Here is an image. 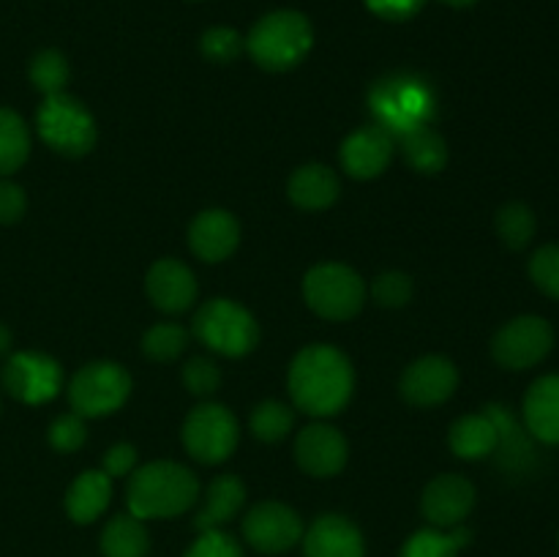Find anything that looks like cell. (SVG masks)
Masks as SVG:
<instances>
[{"mask_svg": "<svg viewBox=\"0 0 559 557\" xmlns=\"http://www.w3.org/2000/svg\"><path fill=\"white\" fill-rule=\"evenodd\" d=\"M9 347H11V331L0 322V355H3Z\"/></svg>", "mask_w": 559, "mask_h": 557, "instance_id": "obj_42", "label": "cell"}, {"mask_svg": "<svg viewBox=\"0 0 559 557\" xmlns=\"http://www.w3.org/2000/svg\"><path fill=\"white\" fill-rule=\"evenodd\" d=\"M448 442H451L456 457L475 462V459H486L497 451V446H500V431H497L495 418L484 410V413H473L459 418L456 424L451 426Z\"/></svg>", "mask_w": 559, "mask_h": 557, "instance_id": "obj_24", "label": "cell"}, {"mask_svg": "<svg viewBox=\"0 0 559 557\" xmlns=\"http://www.w3.org/2000/svg\"><path fill=\"white\" fill-rule=\"evenodd\" d=\"M27 197L22 191V186L3 180L0 183V224H14L25 216Z\"/></svg>", "mask_w": 559, "mask_h": 557, "instance_id": "obj_40", "label": "cell"}, {"mask_svg": "<svg viewBox=\"0 0 559 557\" xmlns=\"http://www.w3.org/2000/svg\"><path fill=\"white\" fill-rule=\"evenodd\" d=\"M304 298L314 315L325 320H353L366 300V284L358 273L342 262L314 265L304 278Z\"/></svg>", "mask_w": 559, "mask_h": 557, "instance_id": "obj_6", "label": "cell"}, {"mask_svg": "<svg viewBox=\"0 0 559 557\" xmlns=\"http://www.w3.org/2000/svg\"><path fill=\"white\" fill-rule=\"evenodd\" d=\"M497 235L502 244L513 251L527 249L530 240L535 238V213L524 202H508L497 211Z\"/></svg>", "mask_w": 559, "mask_h": 557, "instance_id": "obj_29", "label": "cell"}, {"mask_svg": "<svg viewBox=\"0 0 559 557\" xmlns=\"http://www.w3.org/2000/svg\"><path fill=\"white\" fill-rule=\"evenodd\" d=\"M31 82L44 96L63 93L69 85V60L58 49H44L31 60Z\"/></svg>", "mask_w": 559, "mask_h": 557, "instance_id": "obj_31", "label": "cell"}, {"mask_svg": "<svg viewBox=\"0 0 559 557\" xmlns=\"http://www.w3.org/2000/svg\"><path fill=\"white\" fill-rule=\"evenodd\" d=\"M377 126L396 140L435 118V93L413 74H391L377 82L369 93Z\"/></svg>", "mask_w": 559, "mask_h": 557, "instance_id": "obj_4", "label": "cell"}, {"mask_svg": "<svg viewBox=\"0 0 559 557\" xmlns=\"http://www.w3.org/2000/svg\"><path fill=\"white\" fill-rule=\"evenodd\" d=\"M426 0H366L371 11L382 20H393V22H402L409 20V16L418 14L424 9Z\"/></svg>", "mask_w": 559, "mask_h": 557, "instance_id": "obj_41", "label": "cell"}, {"mask_svg": "<svg viewBox=\"0 0 559 557\" xmlns=\"http://www.w3.org/2000/svg\"><path fill=\"white\" fill-rule=\"evenodd\" d=\"M240 244L238 218L222 208H207L191 222L189 246L200 260L224 262Z\"/></svg>", "mask_w": 559, "mask_h": 557, "instance_id": "obj_18", "label": "cell"}, {"mask_svg": "<svg viewBox=\"0 0 559 557\" xmlns=\"http://www.w3.org/2000/svg\"><path fill=\"white\" fill-rule=\"evenodd\" d=\"M399 140H402L404 158H407V164L413 169H418V173L424 175H437L445 169L448 145L445 140L431 129V123L418 126V129L407 131V134L399 137Z\"/></svg>", "mask_w": 559, "mask_h": 557, "instance_id": "obj_26", "label": "cell"}, {"mask_svg": "<svg viewBox=\"0 0 559 557\" xmlns=\"http://www.w3.org/2000/svg\"><path fill=\"white\" fill-rule=\"evenodd\" d=\"M31 131L14 109L0 107V175H11L27 162Z\"/></svg>", "mask_w": 559, "mask_h": 557, "instance_id": "obj_28", "label": "cell"}, {"mask_svg": "<svg viewBox=\"0 0 559 557\" xmlns=\"http://www.w3.org/2000/svg\"><path fill=\"white\" fill-rule=\"evenodd\" d=\"M131 393V377L115 360H93L82 366L69 386L71 410L82 418H98L123 407Z\"/></svg>", "mask_w": 559, "mask_h": 557, "instance_id": "obj_8", "label": "cell"}, {"mask_svg": "<svg viewBox=\"0 0 559 557\" xmlns=\"http://www.w3.org/2000/svg\"><path fill=\"white\" fill-rule=\"evenodd\" d=\"M36 126L41 140L63 156H85L96 145L93 115L69 93L44 96L36 112Z\"/></svg>", "mask_w": 559, "mask_h": 557, "instance_id": "obj_7", "label": "cell"}, {"mask_svg": "<svg viewBox=\"0 0 559 557\" xmlns=\"http://www.w3.org/2000/svg\"><path fill=\"white\" fill-rule=\"evenodd\" d=\"M349 446L342 431L331 424H311L295 440V462L314 478H331L347 464Z\"/></svg>", "mask_w": 559, "mask_h": 557, "instance_id": "obj_14", "label": "cell"}, {"mask_svg": "<svg viewBox=\"0 0 559 557\" xmlns=\"http://www.w3.org/2000/svg\"><path fill=\"white\" fill-rule=\"evenodd\" d=\"M555 347V328L544 317L524 315L506 322L491 339V355L506 369L522 371L533 369Z\"/></svg>", "mask_w": 559, "mask_h": 557, "instance_id": "obj_10", "label": "cell"}, {"mask_svg": "<svg viewBox=\"0 0 559 557\" xmlns=\"http://www.w3.org/2000/svg\"><path fill=\"white\" fill-rule=\"evenodd\" d=\"M63 371L58 360L41 353H16L3 366V386L25 404H44L58 396Z\"/></svg>", "mask_w": 559, "mask_h": 557, "instance_id": "obj_12", "label": "cell"}, {"mask_svg": "<svg viewBox=\"0 0 559 557\" xmlns=\"http://www.w3.org/2000/svg\"><path fill=\"white\" fill-rule=\"evenodd\" d=\"M371 295H374V300L380 306L399 309V306H404L413 298V282H409V276H404L399 271L380 273L374 278V284H371Z\"/></svg>", "mask_w": 559, "mask_h": 557, "instance_id": "obj_35", "label": "cell"}, {"mask_svg": "<svg viewBox=\"0 0 559 557\" xmlns=\"http://www.w3.org/2000/svg\"><path fill=\"white\" fill-rule=\"evenodd\" d=\"M189 333L178 322H158L142 336V349L153 360H175L186 349Z\"/></svg>", "mask_w": 559, "mask_h": 557, "instance_id": "obj_32", "label": "cell"}, {"mask_svg": "<svg viewBox=\"0 0 559 557\" xmlns=\"http://www.w3.org/2000/svg\"><path fill=\"white\" fill-rule=\"evenodd\" d=\"M445 5H453V9H467V5H475L478 0H442Z\"/></svg>", "mask_w": 559, "mask_h": 557, "instance_id": "obj_43", "label": "cell"}, {"mask_svg": "<svg viewBox=\"0 0 559 557\" xmlns=\"http://www.w3.org/2000/svg\"><path fill=\"white\" fill-rule=\"evenodd\" d=\"M191 328L207 349L227 358H243L260 342V325L251 311L229 298H213L202 304Z\"/></svg>", "mask_w": 559, "mask_h": 557, "instance_id": "obj_5", "label": "cell"}, {"mask_svg": "<svg viewBox=\"0 0 559 557\" xmlns=\"http://www.w3.org/2000/svg\"><path fill=\"white\" fill-rule=\"evenodd\" d=\"M112 500V478L104 470H85L66 491V513L71 522L91 524L107 511Z\"/></svg>", "mask_w": 559, "mask_h": 557, "instance_id": "obj_21", "label": "cell"}, {"mask_svg": "<svg viewBox=\"0 0 559 557\" xmlns=\"http://www.w3.org/2000/svg\"><path fill=\"white\" fill-rule=\"evenodd\" d=\"M145 289L156 309L167 311V315H180L194 306L200 287H197V278L189 265L167 257V260L153 262L145 278Z\"/></svg>", "mask_w": 559, "mask_h": 557, "instance_id": "obj_16", "label": "cell"}, {"mask_svg": "<svg viewBox=\"0 0 559 557\" xmlns=\"http://www.w3.org/2000/svg\"><path fill=\"white\" fill-rule=\"evenodd\" d=\"M364 552L366 544L360 530L338 513L314 519V524L304 533L306 557H364Z\"/></svg>", "mask_w": 559, "mask_h": 557, "instance_id": "obj_19", "label": "cell"}, {"mask_svg": "<svg viewBox=\"0 0 559 557\" xmlns=\"http://www.w3.org/2000/svg\"><path fill=\"white\" fill-rule=\"evenodd\" d=\"M459 386V371L442 355H426L402 375V396L415 407H435L448 402Z\"/></svg>", "mask_w": 559, "mask_h": 557, "instance_id": "obj_15", "label": "cell"}, {"mask_svg": "<svg viewBox=\"0 0 559 557\" xmlns=\"http://www.w3.org/2000/svg\"><path fill=\"white\" fill-rule=\"evenodd\" d=\"M104 557H147L151 552V535H147L142 519L134 513H120L109 519L102 533Z\"/></svg>", "mask_w": 559, "mask_h": 557, "instance_id": "obj_25", "label": "cell"}, {"mask_svg": "<svg viewBox=\"0 0 559 557\" xmlns=\"http://www.w3.org/2000/svg\"><path fill=\"white\" fill-rule=\"evenodd\" d=\"M200 497V481L186 464L151 462L129 478V513L136 519H169L189 511Z\"/></svg>", "mask_w": 559, "mask_h": 557, "instance_id": "obj_2", "label": "cell"}, {"mask_svg": "<svg viewBox=\"0 0 559 557\" xmlns=\"http://www.w3.org/2000/svg\"><path fill=\"white\" fill-rule=\"evenodd\" d=\"M311 44L314 31L300 11H271L246 38L249 55L267 71H287L298 66L309 55Z\"/></svg>", "mask_w": 559, "mask_h": 557, "instance_id": "obj_3", "label": "cell"}, {"mask_svg": "<svg viewBox=\"0 0 559 557\" xmlns=\"http://www.w3.org/2000/svg\"><path fill=\"white\" fill-rule=\"evenodd\" d=\"M475 508V486L464 475L442 473L424 489L420 511L429 519L431 528L453 530L469 517Z\"/></svg>", "mask_w": 559, "mask_h": 557, "instance_id": "obj_13", "label": "cell"}, {"mask_svg": "<svg viewBox=\"0 0 559 557\" xmlns=\"http://www.w3.org/2000/svg\"><path fill=\"white\" fill-rule=\"evenodd\" d=\"M249 426L257 440L278 442L293 431L295 410L289 404L276 402V399H267V402L257 404L249 418Z\"/></svg>", "mask_w": 559, "mask_h": 557, "instance_id": "obj_30", "label": "cell"}, {"mask_svg": "<svg viewBox=\"0 0 559 557\" xmlns=\"http://www.w3.org/2000/svg\"><path fill=\"white\" fill-rule=\"evenodd\" d=\"M183 382L189 388V393H194V396H211L222 386V371H218V366L213 360L191 358L183 366Z\"/></svg>", "mask_w": 559, "mask_h": 557, "instance_id": "obj_37", "label": "cell"}, {"mask_svg": "<svg viewBox=\"0 0 559 557\" xmlns=\"http://www.w3.org/2000/svg\"><path fill=\"white\" fill-rule=\"evenodd\" d=\"M287 386L295 407L314 418H328L347 407L355 371L347 355L331 344H309L293 358Z\"/></svg>", "mask_w": 559, "mask_h": 557, "instance_id": "obj_1", "label": "cell"}, {"mask_svg": "<svg viewBox=\"0 0 559 557\" xmlns=\"http://www.w3.org/2000/svg\"><path fill=\"white\" fill-rule=\"evenodd\" d=\"M85 440H87L85 420H82V415L76 413L60 415V418H55L52 426H49V442H52L55 451L60 453L76 451V448L85 446Z\"/></svg>", "mask_w": 559, "mask_h": 557, "instance_id": "obj_36", "label": "cell"}, {"mask_svg": "<svg viewBox=\"0 0 559 557\" xmlns=\"http://www.w3.org/2000/svg\"><path fill=\"white\" fill-rule=\"evenodd\" d=\"M200 47H202V55H205L207 60H213V63H229V60H235L240 52H243L246 42L240 38L238 31L218 25L202 33Z\"/></svg>", "mask_w": 559, "mask_h": 557, "instance_id": "obj_34", "label": "cell"}, {"mask_svg": "<svg viewBox=\"0 0 559 557\" xmlns=\"http://www.w3.org/2000/svg\"><path fill=\"white\" fill-rule=\"evenodd\" d=\"M238 440V420L224 404H200V407L191 410L183 424L186 451L202 464H222L224 459L233 457Z\"/></svg>", "mask_w": 559, "mask_h": 557, "instance_id": "obj_9", "label": "cell"}, {"mask_svg": "<svg viewBox=\"0 0 559 557\" xmlns=\"http://www.w3.org/2000/svg\"><path fill=\"white\" fill-rule=\"evenodd\" d=\"M530 278L535 287L549 298L559 300V246L549 244L540 246L533 257H530Z\"/></svg>", "mask_w": 559, "mask_h": 557, "instance_id": "obj_33", "label": "cell"}, {"mask_svg": "<svg viewBox=\"0 0 559 557\" xmlns=\"http://www.w3.org/2000/svg\"><path fill=\"white\" fill-rule=\"evenodd\" d=\"M393 158V137L382 126H364L342 145V164L349 178L369 180L385 173Z\"/></svg>", "mask_w": 559, "mask_h": 557, "instance_id": "obj_17", "label": "cell"}, {"mask_svg": "<svg viewBox=\"0 0 559 557\" xmlns=\"http://www.w3.org/2000/svg\"><path fill=\"white\" fill-rule=\"evenodd\" d=\"M102 470L109 478H126V475H131L136 470V448L129 446V442L112 446L104 453Z\"/></svg>", "mask_w": 559, "mask_h": 557, "instance_id": "obj_39", "label": "cell"}, {"mask_svg": "<svg viewBox=\"0 0 559 557\" xmlns=\"http://www.w3.org/2000/svg\"><path fill=\"white\" fill-rule=\"evenodd\" d=\"M469 544V530L462 524L453 530L426 528L418 530L413 538L404 544L402 557H459V552Z\"/></svg>", "mask_w": 559, "mask_h": 557, "instance_id": "obj_27", "label": "cell"}, {"mask_svg": "<svg viewBox=\"0 0 559 557\" xmlns=\"http://www.w3.org/2000/svg\"><path fill=\"white\" fill-rule=\"evenodd\" d=\"M183 557H243L238 541L224 530H205L200 538L189 546Z\"/></svg>", "mask_w": 559, "mask_h": 557, "instance_id": "obj_38", "label": "cell"}, {"mask_svg": "<svg viewBox=\"0 0 559 557\" xmlns=\"http://www.w3.org/2000/svg\"><path fill=\"white\" fill-rule=\"evenodd\" d=\"M243 535L262 555H282L304 538V522L284 502L265 500L246 513Z\"/></svg>", "mask_w": 559, "mask_h": 557, "instance_id": "obj_11", "label": "cell"}, {"mask_svg": "<svg viewBox=\"0 0 559 557\" xmlns=\"http://www.w3.org/2000/svg\"><path fill=\"white\" fill-rule=\"evenodd\" d=\"M524 424L535 440L559 446V375H546L524 396Z\"/></svg>", "mask_w": 559, "mask_h": 557, "instance_id": "obj_20", "label": "cell"}, {"mask_svg": "<svg viewBox=\"0 0 559 557\" xmlns=\"http://www.w3.org/2000/svg\"><path fill=\"white\" fill-rule=\"evenodd\" d=\"M246 502V486L238 475H218L205 491V502H202L200 513L194 519V528L200 533L205 530H222L224 524L233 522L235 513L243 508Z\"/></svg>", "mask_w": 559, "mask_h": 557, "instance_id": "obj_23", "label": "cell"}, {"mask_svg": "<svg viewBox=\"0 0 559 557\" xmlns=\"http://www.w3.org/2000/svg\"><path fill=\"white\" fill-rule=\"evenodd\" d=\"M338 186L336 173L325 164H304L293 173L287 183L289 200L304 211H325L333 202L338 200Z\"/></svg>", "mask_w": 559, "mask_h": 557, "instance_id": "obj_22", "label": "cell"}]
</instances>
